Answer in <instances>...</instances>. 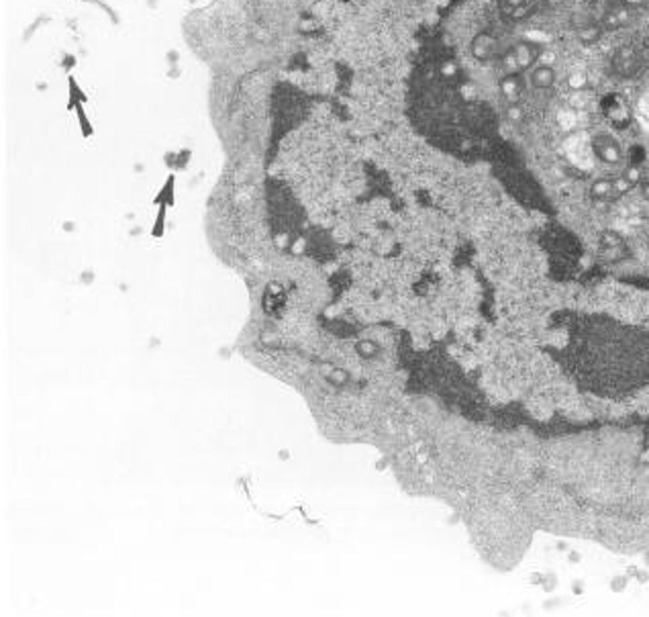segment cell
Listing matches in <instances>:
<instances>
[{
	"label": "cell",
	"instance_id": "3",
	"mask_svg": "<svg viewBox=\"0 0 649 617\" xmlns=\"http://www.w3.org/2000/svg\"><path fill=\"white\" fill-rule=\"evenodd\" d=\"M633 21V8L625 4V0H606L604 12L600 17V25L606 31H619L631 25Z\"/></svg>",
	"mask_w": 649,
	"mask_h": 617
},
{
	"label": "cell",
	"instance_id": "5",
	"mask_svg": "<svg viewBox=\"0 0 649 617\" xmlns=\"http://www.w3.org/2000/svg\"><path fill=\"white\" fill-rule=\"evenodd\" d=\"M470 52L474 55V59L478 61H492L500 57V41L488 31H482L478 35H474L472 43H470Z\"/></svg>",
	"mask_w": 649,
	"mask_h": 617
},
{
	"label": "cell",
	"instance_id": "14",
	"mask_svg": "<svg viewBox=\"0 0 649 617\" xmlns=\"http://www.w3.org/2000/svg\"><path fill=\"white\" fill-rule=\"evenodd\" d=\"M625 4L629 6V8H633V10H637V8H648L649 0H625Z\"/></svg>",
	"mask_w": 649,
	"mask_h": 617
},
{
	"label": "cell",
	"instance_id": "7",
	"mask_svg": "<svg viewBox=\"0 0 649 617\" xmlns=\"http://www.w3.org/2000/svg\"><path fill=\"white\" fill-rule=\"evenodd\" d=\"M499 90L508 103H517L519 97L525 90V76H523V72H506V74H502L499 80Z\"/></svg>",
	"mask_w": 649,
	"mask_h": 617
},
{
	"label": "cell",
	"instance_id": "1",
	"mask_svg": "<svg viewBox=\"0 0 649 617\" xmlns=\"http://www.w3.org/2000/svg\"><path fill=\"white\" fill-rule=\"evenodd\" d=\"M574 378L597 395L623 397L649 380V333L610 319H586L570 340Z\"/></svg>",
	"mask_w": 649,
	"mask_h": 617
},
{
	"label": "cell",
	"instance_id": "4",
	"mask_svg": "<svg viewBox=\"0 0 649 617\" xmlns=\"http://www.w3.org/2000/svg\"><path fill=\"white\" fill-rule=\"evenodd\" d=\"M590 148H592V154L599 157L602 164H608V166H619L623 161V148L621 144L608 135V133H597L590 141Z\"/></svg>",
	"mask_w": 649,
	"mask_h": 617
},
{
	"label": "cell",
	"instance_id": "12",
	"mask_svg": "<svg viewBox=\"0 0 649 617\" xmlns=\"http://www.w3.org/2000/svg\"><path fill=\"white\" fill-rule=\"evenodd\" d=\"M504 115H506V121H508L510 125H521V123L525 121V110H523V106L519 104V101H517V103L506 104Z\"/></svg>",
	"mask_w": 649,
	"mask_h": 617
},
{
	"label": "cell",
	"instance_id": "13",
	"mask_svg": "<svg viewBox=\"0 0 649 617\" xmlns=\"http://www.w3.org/2000/svg\"><path fill=\"white\" fill-rule=\"evenodd\" d=\"M527 4V0H500V6L504 12H517Z\"/></svg>",
	"mask_w": 649,
	"mask_h": 617
},
{
	"label": "cell",
	"instance_id": "8",
	"mask_svg": "<svg viewBox=\"0 0 649 617\" xmlns=\"http://www.w3.org/2000/svg\"><path fill=\"white\" fill-rule=\"evenodd\" d=\"M555 80H557V74L555 70L543 63V66H533L531 68V74H529V84L535 88V90H550L555 86Z\"/></svg>",
	"mask_w": 649,
	"mask_h": 617
},
{
	"label": "cell",
	"instance_id": "9",
	"mask_svg": "<svg viewBox=\"0 0 649 617\" xmlns=\"http://www.w3.org/2000/svg\"><path fill=\"white\" fill-rule=\"evenodd\" d=\"M588 195L592 201H610L617 199V188H615V178H597L590 188Z\"/></svg>",
	"mask_w": 649,
	"mask_h": 617
},
{
	"label": "cell",
	"instance_id": "10",
	"mask_svg": "<svg viewBox=\"0 0 649 617\" xmlns=\"http://www.w3.org/2000/svg\"><path fill=\"white\" fill-rule=\"evenodd\" d=\"M602 35H604V29H602L600 21L599 23H588V25H584L582 29H578V39H580L584 46H595Z\"/></svg>",
	"mask_w": 649,
	"mask_h": 617
},
{
	"label": "cell",
	"instance_id": "2",
	"mask_svg": "<svg viewBox=\"0 0 649 617\" xmlns=\"http://www.w3.org/2000/svg\"><path fill=\"white\" fill-rule=\"evenodd\" d=\"M610 68L617 76L621 78H633L639 74V70L643 68V57L641 52L633 46H621L617 52L612 53L610 59Z\"/></svg>",
	"mask_w": 649,
	"mask_h": 617
},
{
	"label": "cell",
	"instance_id": "16",
	"mask_svg": "<svg viewBox=\"0 0 649 617\" xmlns=\"http://www.w3.org/2000/svg\"><path fill=\"white\" fill-rule=\"evenodd\" d=\"M648 17H649V4H648Z\"/></svg>",
	"mask_w": 649,
	"mask_h": 617
},
{
	"label": "cell",
	"instance_id": "15",
	"mask_svg": "<svg viewBox=\"0 0 649 617\" xmlns=\"http://www.w3.org/2000/svg\"><path fill=\"white\" fill-rule=\"evenodd\" d=\"M543 4H546L548 8H557V6L563 4V0H543Z\"/></svg>",
	"mask_w": 649,
	"mask_h": 617
},
{
	"label": "cell",
	"instance_id": "11",
	"mask_svg": "<svg viewBox=\"0 0 649 617\" xmlns=\"http://www.w3.org/2000/svg\"><path fill=\"white\" fill-rule=\"evenodd\" d=\"M439 78L443 80V82H453V80H457L459 78V63L455 61V59H443L441 63H439Z\"/></svg>",
	"mask_w": 649,
	"mask_h": 617
},
{
	"label": "cell",
	"instance_id": "6",
	"mask_svg": "<svg viewBox=\"0 0 649 617\" xmlns=\"http://www.w3.org/2000/svg\"><path fill=\"white\" fill-rule=\"evenodd\" d=\"M510 50L515 53L517 63H519V70H521L523 74H525L527 70H531V68L537 63L539 55H541V46H537V43H533V41H527V39L515 41V43L510 46Z\"/></svg>",
	"mask_w": 649,
	"mask_h": 617
}]
</instances>
